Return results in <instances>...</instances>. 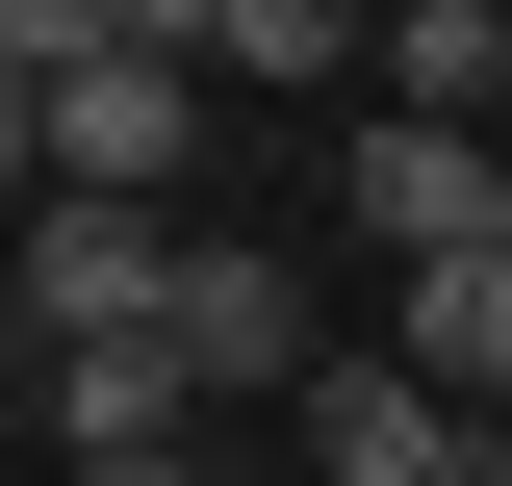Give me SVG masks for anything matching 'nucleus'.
<instances>
[{"instance_id":"nucleus-6","label":"nucleus","mask_w":512,"mask_h":486,"mask_svg":"<svg viewBox=\"0 0 512 486\" xmlns=\"http://www.w3.org/2000/svg\"><path fill=\"white\" fill-rule=\"evenodd\" d=\"M180 205H26V359L52 333H180Z\"/></svg>"},{"instance_id":"nucleus-4","label":"nucleus","mask_w":512,"mask_h":486,"mask_svg":"<svg viewBox=\"0 0 512 486\" xmlns=\"http://www.w3.org/2000/svg\"><path fill=\"white\" fill-rule=\"evenodd\" d=\"M180 359H205V410H308V384H333L308 256H282V231H205V256H180Z\"/></svg>"},{"instance_id":"nucleus-1","label":"nucleus","mask_w":512,"mask_h":486,"mask_svg":"<svg viewBox=\"0 0 512 486\" xmlns=\"http://www.w3.org/2000/svg\"><path fill=\"white\" fill-rule=\"evenodd\" d=\"M26 180H52V205H180V180H205V52H77V77H26Z\"/></svg>"},{"instance_id":"nucleus-8","label":"nucleus","mask_w":512,"mask_h":486,"mask_svg":"<svg viewBox=\"0 0 512 486\" xmlns=\"http://www.w3.org/2000/svg\"><path fill=\"white\" fill-rule=\"evenodd\" d=\"M205 77H384V0H205Z\"/></svg>"},{"instance_id":"nucleus-5","label":"nucleus","mask_w":512,"mask_h":486,"mask_svg":"<svg viewBox=\"0 0 512 486\" xmlns=\"http://www.w3.org/2000/svg\"><path fill=\"white\" fill-rule=\"evenodd\" d=\"M26 410H52V486H103V461H205V359H180V333H52Z\"/></svg>"},{"instance_id":"nucleus-10","label":"nucleus","mask_w":512,"mask_h":486,"mask_svg":"<svg viewBox=\"0 0 512 486\" xmlns=\"http://www.w3.org/2000/svg\"><path fill=\"white\" fill-rule=\"evenodd\" d=\"M77 52H154V0H0V77H77Z\"/></svg>"},{"instance_id":"nucleus-3","label":"nucleus","mask_w":512,"mask_h":486,"mask_svg":"<svg viewBox=\"0 0 512 486\" xmlns=\"http://www.w3.org/2000/svg\"><path fill=\"white\" fill-rule=\"evenodd\" d=\"M333 205H359V231L436 282V256H487V205H512V128H436V103H384V128H333Z\"/></svg>"},{"instance_id":"nucleus-9","label":"nucleus","mask_w":512,"mask_h":486,"mask_svg":"<svg viewBox=\"0 0 512 486\" xmlns=\"http://www.w3.org/2000/svg\"><path fill=\"white\" fill-rule=\"evenodd\" d=\"M384 333H410L436 384H487V410H512V256H436V282L384 307Z\"/></svg>"},{"instance_id":"nucleus-2","label":"nucleus","mask_w":512,"mask_h":486,"mask_svg":"<svg viewBox=\"0 0 512 486\" xmlns=\"http://www.w3.org/2000/svg\"><path fill=\"white\" fill-rule=\"evenodd\" d=\"M308 486H512V410H487V384H436L410 333H333V384H308Z\"/></svg>"},{"instance_id":"nucleus-7","label":"nucleus","mask_w":512,"mask_h":486,"mask_svg":"<svg viewBox=\"0 0 512 486\" xmlns=\"http://www.w3.org/2000/svg\"><path fill=\"white\" fill-rule=\"evenodd\" d=\"M384 103H436V128H512V0H384Z\"/></svg>"}]
</instances>
